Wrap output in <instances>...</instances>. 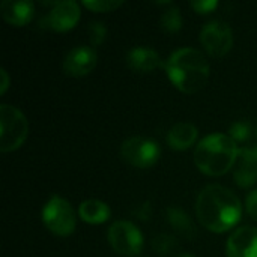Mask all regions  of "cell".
Instances as JSON below:
<instances>
[{"mask_svg": "<svg viewBox=\"0 0 257 257\" xmlns=\"http://www.w3.org/2000/svg\"><path fill=\"white\" fill-rule=\"evenodd\" d=\"M239 148L236 142L221 133L209 134L199 142L194 149V163L197 169L208 176H223L236 163Z\"/></svg>", "mask_w": 257, "mask_h": 257, "instance_id": "obj_3", "label": "cell"}, {"mask_svg": "<svg viewBox=\"0 0 257 257\" xmlns=\"http://www.w3.org/2000/svg\"><path fill=\"white\" fill-rule=\"evenodd\" d=\"M83 5L95 12H110V11H114L116 8L122 6V2H119V0H90V2H83Z\"/></svg>", "mask_w": 257, "mask_h": 257, "instance_id": "obj_21", "label": "cell"}, {"mask_svg": "<svg viewBox=\"0 0 257 257\" xmlns=\"http://www.w3.org/2000/svg\"><path fill=\"white\" fill-rule=\"evenodd\" d=\"M80 20V6L74 0L57 2L50 11L47 21L56 32H66L72 29Z\"/></svg>", "mask_w": 257, "mask_h": 257, "instance_id": "obj_11", "label": "cell"}, {"mask_svg": "<svg viewBox=\"0 0 257 257\" xmlns=\"http://www.w3.org/2000/svg\"><path fill=\"white\" fill-rule=\"evenodd\" d=\"M42 221L57 236H69L75 229V214L68 200L53 196L44 206Z\"/></svg>", "mask_w": 257, "mask_h": 257, "instance_id": "obj_5", "label": "cell"}, {"mask_svg": "<svg viewBox=\"0 0 257 257\" xmlns=\"http://www.w3.org/2000/svg\"><path fill=\"white\" fill-rule=\"evenodd\" d=\"M239 157L242 160H247V161H251V163L257 164V145L239 149Z\"/></svg>", "mask_w": 257, "mask_h": 257, "instance_id": "obj_24", "label": "cell"}, {"mask_svg": "<svg viewBox=\"0 0 257 257\" xmlns=\"http://www.w3.org/2000/svg\"><path fill=\"white\" fill-rule=\"evenodd\" d=\"M218 6V3L215 0H199V2H191V8L199 12V14H208L211 11H214Z\"/></svg>", "mask_w": 257, "mask_h": 257, "instance_id": "obj_23", "label": "cell"}, {"mask_svg": "<svg viewBox=\"0 0 257 257\" xmlns=\"http://www.w3.org/2000/svg\"><path fill=\"white\" fill-rule=\"evenodd\" d=\"M247 211H248V214L253 217V220H256L257 221V190H254L253 193H250L248 194V197H247Z\"/></svg>", "mask_w": 257, "mask_h": 257, "instance_id": "obj_25", "label": "cell"}, {"mask_svg": "<svg viewBox=\"0 0 257 257\" xmlns=\"http://www.w3.org/2000/svg\"><path fill=\"white\" fill-rule=\"evenodd\" d=\"M108 242L116 253L123 256H136L143 248V236L130 221H116L108 230Z\"/></svg>", "mask_w": 257, "mask_h": 257, "instance_id": "obj_8", "label": "cell"}, {"mask_svg": "<svg viewBox=\"0 0 257 257\" xmlns=\"http://www.w3.org/2000/svg\"><path fill=\"white\" fill-rule=\"evenodd\" d=\"M107 35V27L102 21H92L89 26V38L93 45H99L104 42Z\"/></svg>", "mask_w": 257, "mask_h": 257, "instance_id": "obj_22", "label": "cell"}, {"mask_svg": "<svg viewBox=\"0 0 257 257\" xmlns=\"http://www.w3.org/2000/svg\"><path fill=\"white\" fill-rule=\"evenodd\" d=\"M29 125L26 116L15 107L0 105V151L11 152L18 149L27 137Z\"/></svg>", "mask_w": 257, "mask_h": 257, "instance_id": "obj_4", "label": "cell"}, {"mask_svg": "<svg viewBox=\"0 0 257 257\" xmlns=\"http://www.w3.org/2000/svg\"><path fill=\"white\" fill-rule=\"evenodd\" d=\"M196 139H197V128L188 122L176 123L167 134V142L170 148L176 151L188 149L191 145H194Z\"/></svg>", "mask_w": 257, "mask_h": 257, "instance_id": "obj_14", "label": "cell"}, {"mask_svg": "<svg viewBox=\"0 0 257 257\" xmlns=\"http://www.w3.org/2000/svg\"><path fill=\"white\" fill-rule=\"evenodd\" d=\"M126 63L133 71L151 72L163 65L160 54L151 47H134L126 56Z\"/></svg>", "mask_w": 257, "mask_h": 257, "instance_id": "obj_13", "label": "cell"}, {"mask_svg": "<svg viewBox=\"0 0 257 257\" xmlns=\"http://www.w3.org/2000/svg\"><path fill=\"white\" fill-rule=\"evenodd\" d=\"M227 257H257V229L256 227H241L236 229L226 247Z\"/></svg>", "mask_w": 257, "mask_h": 257, "instance_id": "obj_10", "label": "cell"}, {"mask_svg": "<svg viewBox=\"0 0 257 257\" xmlns=\"http://www.w3.org/2000/svg\"><path fill=\"white\" fill-rule=\"evenodd\" d=\"M178 242L173 236L169 235H158L157 238H154L152 241V248L154 251H157L160 256H167L172 254L176 248Z\"/></svg>", "mask_w": 257, "mask_h": 257, "instance_id": "obj_19", "label": "cell"}, {"mask_svg": "<svg viewBox=\"0 0 257 257\" xmlns=\"http://www.w3.org/2000/svg\"><path fill=\"white\" fill-rule=\"evenodd\" d=\"M0 77H2V84H0V93H5L8 86H9V77L5 69H0Z\"/></svg>", "mask_w": 257, "mask_h": 257, "instance_id": "obj_27", "label": "cell"}, {"mask_svg": "<svg viewBox=\"0 0 257 257\" xmlns=\"http://www.w3.org/2000/svg\"><path fill=\"white\" fill-rule=\"evenodd\" d=\"M78 214H80V218L89 224H101L110 218L111 211L104 202L90 199L80 205Z\"/></svg>", "mask_w": 257, "mask_h": 257, "instance_id": "obj_15", "label": "cell"}, {"mask_svg": "<svg viewBox=\"0 0 257 257\" xmlns=\"http://www.w3.org/2000/svg\"><path fill=\"white\" fill-rule=\"evenodd\" d=\"M178 257H194V256H191V254H181V256H178Z\"/></svg>", "mask_w": 257, "mask_h": 257, "instance_id": "obj_28", "label": "cell"}, {"mask_svg": "<svg viewBox=\"0 0 257 257\" xmlns=\"http://www.w3.org/2000/svg\"><path fill=\"white\" fill-rule=\"evenodd\" d=\"M166 71L175 87L184 93L199 92L209 78V63L205 54L191 47L173 51L166 62Z\"/></svg>", "mask_w": 257, "mask_h": 257, "instance_id": "obj_2", "label": "cell"}, {"mask_svg": "<svg viewBox=\"0 0 257 257\" xmlns=\"http://www.w3.org/2000/svg\"><path fill=\"white\" fill-rule=\"evenodd\" d=\"M196 214L205 229L214 233H223L239 223L242 206L238 196L229 188L209 185L197 197Z\"/></svg>", "mask_w": 257, "mask_h": 257, "instance_id": "obj_1", "label": "cell"}, {"mask_svg": "<svg viewBox=\"0 0 257 257\" xmlns=\"http://www.w3.org/2000/svg\"><path fill=\"white\" fill-rule=\"evenodd\" d=\"M160 23H161V27L164 32L175 33V32L181 30V27H182V15L178 8H169L161 15Z\"/></svg>", "mask_w": 257, "mask_h": 257, "instance_id": "obj_18", "label": "cell"}, {"mask_svg": "<svg viewBox=\"0 0 257 257\" xmlns=\"http://www.w3.org/2000/svg\"><path fill=\"white\" fill-rule=\"evenodd\" d=\"M167 220L170 223V226L173 227V230L176 233H179L182 238L185 239H191L196 236V226L193 223V220L190 218V215L176 206H172L167 209Z\"/></svg>", "mask_w": 257, "mask_h": 257, "instance_id": "obj_16", "label": "cell"}, {"mask_svg": "<svg viewBox=\"0 0 257 257\" xmlns=\"http://www.w3.org/2000/svg\"><path fill=\"white\" fill-rule=\"evenodd\" d=\"M120 155L128 164L139 169H148L158 161L160 146L157 142L146 137H131L123 142Z\"/></svg>", "mask_w": 257, "mask_h": 257, "instance_id": "obj_7", "label": "cell"}, {"mask_svg": "<svg viewBox=\"0 0 257 257\" xmlns=\"http://www.w3.org/2000/svg\"><path fill=\"white\" fill-rule=\"evenodd\" d=\"M229 136L235 142H247L250 139V136H251V123L248 120L235 122L229 130Z\"/></svg>", "mask_w": 257, "mask_h": 257, "instance_id": "obj_20", "label": "cell"}, {"mask_svg": "<svg viewBox=\"0 0 257 257\" xmlns=\"http://www.w3.org/2000/svg\"><path fill=\"white\" fill-rule=\"evenodd\" d=\"M200 42L212 57L226 56L233 45L232 27L223 20H212L200 30Z\"/></svg>", "mask_w": 257, "mask_h": 257, "instance_id": "obj_6", "label": "cell"}, {"mask_svg": "<svg viewBox=\"0 0 257 257\" xmlns=\"http://www.w3.org/2000/svg\"><path fill=\"white\" fill-rule=\"evenodd\" d=\"M134 214H136V217L139 218V220H148L149 218V215H151V205L146 202V203H142L136 211H134Z\"/></svg>", "mask_w": 257, "mask_h": 257, "instance_id": "obj_26", "label": "cell"}, {"mask_svg": "<svg viewBox=\"0 0 257 257\" xmlns=\"http://www.w3.org/2000/svg\"><path fill=\"white\" fill-rule=\"evenodd\" d=\"M235 181L242 188H250L257 182V164L242 160L235 170Z\"/></svg>", "mask_w": 257, "mask_h": 257, "instance_id": "obj_17", "label": "cell"}, {"mask_svg": "<svg viewBox=\"0 0 257 257\" xmlns=\"http://www.w3.org/2000/svg\"><path fill=\"white\" fill-rule=\"evenodd\" d=\"M256 134H257V128H256Z\"/></svg>", "mask_w": 257, "mask_h": 257, "instance_id": "obj_29", "label": "cell"}, {"mask_svg": "<svg viewBox=\"0 0 257 257\" xmlns=\"http://www.w3.org/2000/svg\"><path fill=\"white\" fill-rule=\"evenodd\" d=\"M98 62V54L92 47L78 45L68 51L63 59L62 68L66 75L71 77H83L87 75Z\"/></svg>", "mask_w": 257, "mask_h": 257, "instance_id": "obj_9", "label": "cell"}, {"mask_svg": "<svg viewBox=\"0 0 257 257\" xmlns=\"http://www.w3.org/2000/svg\"><path fill=\"white\" fill-rule=\"evenodd\" d=\"M3 20L12 26H24L33 18V3L27 0H3L0 3Z\"/></svg>", "mask_w": 257, "mask_h": 257, "instance_id": "obj_12", "label": "cell"}]
</instances>
